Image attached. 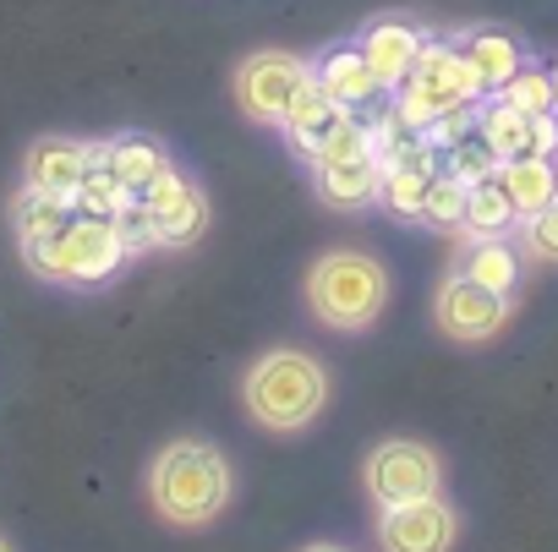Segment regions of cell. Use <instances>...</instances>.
<instances>
[{"instance_id": "obj_17", "label": "cell", "mask_w": 558, "mask_h": 552, "mask_svg": "<svg viewBox=\"0 0 558 552\" xmlns=\"http://www.w3.org/2000/svg\"><path fill=\"white\" fill-rule=\"evenodd\" d=\"M313 83H318L329 99H340L345 110H362V105H373V99L384 94V83L373 77V66H367L362 50H329V56L313 66Z\"/></svg>"}, {"instance_id": "obj_13", "label": "cell", "mask_w": 558, "mask_h": 552, "mask_svg": "<svg viewBox=\"0 0 558 552\" xmlns=\"http://www.w3.org/2000/svg\"><path fill=\"white\" fill-rule=\"evenodd\" d=\"M313 186L329 208L356 213L373 208L384 192V159L378 154H356V159H335V164H313Z\"/></svg>"}, {"instance_id": "obj_3", "label": "cell", "mask_w": 558, "mask_h": 552, "mask_svg": "<svg viewBox=\"0 0 558 552\" xmlns=\"http://www.w3.org/2000/svg\"><path fill=\"white\" fill-rule=\"evenodd\" d=\"M389 302V273L373 252H356V246H340V252H324L313 268H307V312L340 334H362L378 323Z\"/></svg>"}, {"instance_id": "obj_27", "label": "cell", "mask_w": 558, "mask_h": 552, "mask_svg": "<svg viewBox=\"0 0 558 552\" xmlns=\"http://www.w3.org/2000/svg\"><path fill=\"white\" fill-rule=\"evenodd\" d=\"M520 246L531 262H558V197L536 208L531 219H520Z\"/></svg>"}, {"instance_id": "obj_30", "label": "cell", "mask_w": 558, "mask_h": 552, "mask_svg": "<svg viewBox=\"0 0 558 552\" xmlns=\"http://www.w3.org/2000/svg\"><path fill=\"white\" fill-rule=\"evenodd\" d=\"M0 552H12V541H7V536H0Z\"/></svg>"}, {"instance_id": "obj_5", "label": "cell", "mask_w": 558, "mask_h": 552, "mask_svg": "<svg viewBox=\"0 0 558 552\" xmlns=\"http://www.w3.org/2000/svg\"><path fill=\"white\" fill-rule=\"evenodd\" d=\"M395 94H400V121H405L411 132H422V126H433L438 115L465 110L482 88H476V77H471V66H465L460 50H449V45H422L411 77H405Z\"/></svg>"}, {"instance_id": "obj_16", "label": "cell", "mask_w": 558, "mask_h": 552, "mask_svg": "<svg viewBox=\"0 0 558 552\" xmlns=\"http://www.w3.org/2000/svg\"><path fill=\"white\" fill-rule=\"evenodd\" d=\"M345 115H351V110H345L340 99H329L318 83H307V88L296 94L291 115L279 121V132H286V143H291L296 154H307V159H313V154L324 148V137H329V132H335Z\"/></svg>"}, {"instance_id": "obj_7", "label": "cell", "mask_w": 558, "mask_h": 552, "mask_svg": "<svg viewBox=\"0 0 558 552\" xmlns=\"http://www.w3.org/2000/svg\"><path fill=\"white\" fill-rule=\"evenodd\" d=\"M444 481V465L427 443L416 438H389L367 454L362 465V487L373 492L378 508H400V503H416V498H433Z\"/></svg>"}, {"instance_id": "obj_19", "label": "cell", "mask_w": 558, "mask_h": 552, "mask_svg": "<svg viewBox=\"0 0 558 552\" xmlns=\"http://www.w3.org/2000/svg\"><path fill=\"white\" fill-rule=\"evenodd\" d=\"M460 56H465V66H471V77H476L482 94H498V88L520 72V45H514L509 34H493V28L465 34Z\"/></svg>"}, {"instance_id": "obj_2", "label": "cell", "mask_w": 558, "mask_h": 552, "mask_svg": "<svg viewBox=\"0 0 558 552\" xmlns=\"http://www.w3.org/2000/svg\"><path fill=\"white\" fill-rule=\"evenodd\" d=\"M241 400H246V416L263 432H302L329 405V372L318 367V356L279 345V351L252 361V372L241 383Z\"/></svg>"}, {"instance_id": "obj_20", "label": "cell", "mask_w": 558, "mask_h": 552, "mask_svg": "<svg viewBox=\"0 0 558 552\" xmlns=\"http://www.w3.org/2000/svg\"><path fill=\"white\" fill-rule=\"evenodd\" d=\"M514 203H509V192L498 186V175H487V181H476L471 192H465V219H460V230L471 235V241H482V235H509L514 230Z\"/></svg>"}, {"instance_id": "obj_12", "label": "cell", "mask_w": 558, "mask_h": 552, "mask_svg": "<svg viewBox=\"0 0 558 552\" xmlns=\"http://www.w3.org/2000/svg\"><path fill=\"white\" fill-rule=\"evenodd\" d=\"M88 170H94V148L77 143V137H39L23 159V181L34 192H50V197H66V203L77 197Z\"/></svg>"}, {"instance_id": "obj_23", "label": "cell", "mask_w": 558, "mask_h": 552, "mask_svg": "<svg viewBox=\"0 0 558 552\" xmlns=\"http://www.w3.org/2000/svg\"><path fill=\"white\" fill-rule=\"evenodd\" d=\"M504 105L525 110V115H558V77L553 72H536V66H520L504 88H498Z\"/></svg>"}, {"instance_id": "obj_22", "label": "cell", "mask_w": 558, "mask_h": 552, "mask_svg": "<svg viewBox=\"0 0 558 552\" xmlns=\"http://www.w3.org/2000/svg\"><path fill=\"white\" fill-rule=\"evenodd\" d=\"M72 213H77V203L50 197V192H34V186H23V197L12 203V224H17V241H23V246H28V241H45V235L61 230Z\"/></svg>"}, {"instance_id": "obj_29", "label": "cell", "mask_w": 558, "mask_h": 552, "mask_svg": "<svg viewBox=\"0 0 558 552\" xmlns=\"http://www.w3.org/2000/svg\"><path fill=\"white\" fill-rule=\"evenodd\" d=\"M307 552H345V547H329V541H318V547H307Z\"/></svg>"}, {"instance_id": "obj_10", "label": "cell", "mask_w": 558, "mask_h": 552, "mask_svg": "<svg viewBox=\"0 0 558 552\" xmlns=\"http://www.w3.org/2000/svg\"><path fill=\"white\" fill-rule=\"evenodd\" d=\"M454 536H460V514L438 492L378 514V547L384 552H449Z\"/></svg>"}, {"instance_id": "obj_24", "label": "cell", "mask_w": 558, "mask_h": 552, "mask_svg": "<svg viewBox=\"0 0 558 552\" xmlns=\"http://www.w3.org/2000/svg\"><path fill=\"white\" fill-rule=\"evenodd\" d=\"M427 170H411V164H384V208L389 213H400V219H422V208H427Z\"/></svg>"}, {"instance_id": "obj_6", "label": "cell", "mask_w": 558, "mask_h": 552, "mask_svg": "<svg viewBox=\"0 0 558 552\" xmlns=\"http://www.w3.org/2000/svg\"><path fill=\"white\" fill-rule=\"evenodd\" d=\"M313 83V66L302 61V56H291V50H252L241 66H235V105H241V115L246 121H257V126H279L291 115V105H296V94Z\"/></svg>"}, {"instance_id": "obj_18", "label": "cell", "mask_w": 558, "mask_h": 552, "mask_svg": "<svg viewBox=\"0 0 558 552\" xmlns=\"http://www.w3.org/2000/svg\"><path fill=\"white\" fill-rule=\"evenodd\" d=\"M498 186L509 192L514 213H520V219H531L536 208H547V203L558 197V170H553V159H547V154L504 159V164H498Z\"/></svg>"}, {"instance_id": "obj_15", "label": "cell", "mask_w": 558, "mask_h": 552, "mask_svg": "<svg viewBox=\"0 0 558 552\" xmlns=\"http://www.w3.org/2000/svg\"><path fill=\"white\" fill-rule=\"evenodd\" d=\"M99 164L132 192V197H143L165 170H175L170 164V154L154 143V137H137V132H126V137H110L105 148H99Z\"/></svg>"}, {"instance_id": "obj_14", "label": "cell", "mask_w": 558, "mask_h": 552, "mask_svg": "<svg viewBox=\"0 0 558 552\" xmlns=\"http://www.w3.org/2000/svg\"><path fill=\"white\" fill-rule=\"evenodd\" d=\"M356 50L367 56L373 77H378L384 94H389V88H400V83L411 77V66H416V56H422V34H416L411 23H400V17H378V23L362 28V45H356Z\"/></svg>"}, {"instance_id": "obj_4", "label": "cell", "mask_w": 558, "mask_h": 552, "mask_svg": "<svg viewBox=\"0 0 558 552\" xmlns=\"http://www.w3.org/2000/svg\"><path fill=\"white\" fill-rule=\"evenodd\" d=\"M28 268L39 273V280H56V285H105L110 273H121V262L132 257L116 219H99V213H72L61 230H50L45 241H28L23 246Z\"/></svg>"}, {"instance_id": "obj_8", "label": "cell", "mask_w": 558, "mask_h": 552, "mask_svg": "<svg viewBox=\"0 0 558 552\" xmlns=\"http://www.w3.org/2000/svg\"><path fill=\"white\" fill-rule=\"evenodd\" d=\"M514 318V296L476 285L471 273H449L433 296V323L454 340V345H482L493 334H504V323Z\"/></svg>"}, {"instance_id": "obj_25", "label": "cell", "mask_w": 558, "mask_h": 552, "mask_svg": "<svg viewBox=\"0 0 558 552\" xmlns=\"http://www.w3.org/2000/svg\"><path fill=\"white\" fill-rule=\"evenodd\" d=\"M72 203H77L83 213L116 219V213H121V208L132 203V192H126V186H121V181H116V175H110V170L99 164V148H94V170L83 175V186H77V197H72Z\"/></svg>"}, {"instance_id": "obj_11", "label": "cell", "mask_w": 558, "mask_h": 552, "mask_svg": "<svg viewBox=\"0 0 558 552\" xmlns=\"http://www.w3.org/2000/svg\"><path fill=\"white\" fill-rule=\"evenodd\" d=\"M476 132L498 154V164L504 159H525V154H547L553 159V148H558V115H525V110H514L504 99L476 115Z\"/></svg>"}, {"instance_id": "obj_21", "label": "cell", "mask_w": 558, "mask_h": 552, "mask_svg": "<svg viewBox=\"0 0 558 552\" xmlns=\"http://www.w3.org/2000/svg\"><path fill=\"white\" fill-rule=\"evenodd\" d=\"M460 273H471V280L487 285V291L514 296V285H520V257H514V246H509L504 235H482V241H471Z\"/></svg>"}, {"instance_id": "obj_9", "label": "cell", "mask_w": 558, "mask_h": 552, "mask_svg": "<svg viewBox=\"0 0 558 552\" xmlns=\"http://www.w3.org/2000/svg\"><path fill=\"white\" fill-rule=\"evenodd\" d=\"M137 203H143V213H148L154 246H192V241L208 230V197H203V186L186 181L181 170H165Z\"/></svg>"}, {"instance_id": "obj_26", "label": "cell", "mask_w": 558, "mask_h": 552, "mask_svg": "<svg viewBox=\"0 0 558 552\" xmlns=\"http://www.w3.org/2000/svg\"><path fill=\"white\" fill-rule=\"evenodd\" d=\"M465 181H454L449 170L444 175H433L427 181V208H422V219L427 224H444V230H460V219H465Z\"/></svg>"}, {"instance_id": "obj_1", "label": "cell", "mask_w": 558, "mask_h": 552, "mask_svg": "<svg viewBox=\"0 0 558 552\" xmlns=\"http://www.w3.org/2000/svg\"><path fill=\"white\" fill-rule=\"evenodd\" d=\"M230 492H235V470L208 438H175L148 465V503L165 525L197 530L225 514Z\"/></svg>"}, {"instance_id": "obj_28", "label": "cell", "mask_w": 558, "mask_h": 552, "mask_svg": "<svg viewBox=\"0 0 558 552\" xmlns=\"http://www.w3.org/2000/svg\"><path fill=\"white\" fill-rule=\"evenodd\" d=\"M449 154V175L454 181H465V186H476V181H487V175H498V154L482 143V132H476V143L471 137H460L454 148H444Z\"/></svg>"}]
</instances>
